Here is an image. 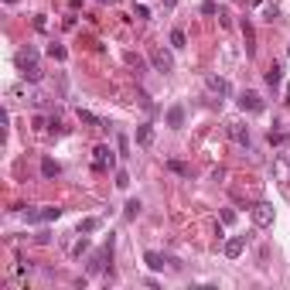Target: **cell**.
Returning a JSON list of instances; mask_svg holds the SVG:
<instances>
[{
	"mask_svg": "<svg viewBox=\"0 0 290 290\" xmlns=\"http://www.w3.org/2000/svg\"><path fill=\"white\" fill-rule=\"evenodd\" d=\"M134 14H136V18H140V20H144V18H150V10H147L144 4H136V7H134Z\"/></svg>",
	"mask_w": 290,
	"mask_h": 290,
	"instance_id": "24",
	"label": "cell"
},
{
	"mask_svg": "<svg viewBox=\"0 0 290 290\" xmlns=\"http://www.w3.org/2000/svg\"><path fill=\"white\" fill-rule=\"evenodd\" d=\"M136 215H140V202H126V208H123V218H126V222H130V218H136Z\"/></svg>",
	"mask_w": 290,
	"mask_h": 290,
	"instance_id": "17",
	"label": "cell"
},
{
	"mask_svg": "<svg viewBox=\"0 0 290 290\" xmlns=\"http://www.w3.org/2000/svg\"><path fill=\"white\" fill-rule=\"evenodd\" d=\"M280 78H284V68L273 62L270 68H266V86H273V89H276V86H280Z\"/></svg>",
	"mask_w": 290,
	"mask_h": 290,
	"instance_id": "12",
	"label": "cell"
},
{
	"mask_svg": "<svg viewBox=\"0 0 290 290\" xmlns=\"http://www.w3.org/2000/svg\"><path fill=\"white\" fill-rule=\"evenodd\" d=\"M4 4H18V0H4Z\"/></svg>",
	"mask_w": 290,
	"mask_h": 290,
	"instance_id": "28",
	"label": "cell"
},
{
	"mask_svg": "<svg viewBox=\"0 0 290 290\" xmlns=\"http://www.w3.org/2000/svg\"><path fill=\"white\" fill-rule=\"evenodd\" d=\"M171 48H184V31H181V28L171 31Z\"/></svg>",
	"mask_w": 290,
	"mask_h": 290,
	"instance_id": "18",
	"label": "cell"
},
{
	"mask_svg": "<svg viewBox=\"0 0 290 290\" xmlns=\"http://www.w3.org/2000/svg\"><path fill=\"white\" fill-rule=\"evenodd\" d=\"M287 55H290V48H287Z\"/></svg>",
	"mask_w": 290,
	"mask_h": 290,
	"instance_id": "30",
	"label": "cell"
},
{
	"mask_svg": "<svg viewBox=\"0 0 290 290\" xmlns=\"http://www.w3.org/2000/svg\"><path fill=\"white\" fill-rule=\"evenodd\" d=\"M160 4H164V7H174V4H178V0H160Z\"/></svg>",
	"mask_w": 290,
	"mask_h": 290,
	"instance_id": "26",
	"label": "cell"
},
{
	"mask_svg": "<svg viewBox=\"0 0 290 290\" xmlns=\"http://www.w3.org/2000/svg\"><path fill=\"white\" fill-rule=\"evenodd\" d=\"M242 250H246V239H242V236H232L229 242H226V256H229V260H239Z\"/></svg>",
	"mask_w": 290,
	"mask_h": 290,
	"instance_id": "9",
	"label": "cell"
},
{
	"mask_svg": "<svg viewBox=\"0 0 290 290\" xmlns=\"http://www.w3.org/2000/svg\"><path fill=\"white\" fill-rule=\"evenodd\" d=\"M181 123H184V110L181 106H171L168 110V126H181Z\"/></svg>",
	"mask_w": 290,
	"mask_h": 290,
	"instance_id": "13",
	"label": "cell"
},
{
	"mask_svg": "<svg viewBox=\"0 0 290 290\" xmlns=\"http://www.w3.org/2000/svg\"><path fill=\"white\" fill-rule=\"evenodd\" d=\"M239 110H242V113H260V110H263L260 92H242V96H239Z\"/></svg>",
	"mask_w": 290,
	"mask_h": 290,
	"instance_id": "5",
	"label": "cell"
},
{
	"mask_svg": "<svg viewBox=\"0 0 290 290\" xmlns=\"http://www.w3.org/2000/svg\"><path fill=\"white\" fill-rule=\"evenodd\" d=\"M150 62H154L157 72H171V68H174V58L168 55L164 48H154V52H150Z\"/></svg>",
	"mask_w": 290,
	"mask_h": 290,
	"instance_id": "6",
	"label": "cell"
},
{
	"mask_svg": "<svg viewBox=\"0 0 290 290\" xmlns=\"http://www.w3.org/2000/svg\"><path fill=\"white\" fill-rule=\"evenodd\" d=\"M116 188H130V174L126 171H116Z\"/></svg>",
	"mask_w": 290,
	"mask_h": 290,
	"instance_id": "22",
	"label": "cell"
},
{
	"mask_svg": "<svg viewBox=\"0 0 290 290\" xmlns=\"http://www.w3.org/2000/svg\"><path fill=\"white\" fill-rule=\"evenodd\" d=\"M252 226H260V229L273 226V205L270 202H260V205L252 208Z\"/></svg>",
	"mask_w": 290,
	"mask_h": 290,
	"instance_id": "4",
	"label": "cell"
},
{
	"mask_svg": "<svg viewBox=\"0 0 290 290\" xmlns=\"http://www.w3.org/2000/svg\"><path fill=\"white\" fill-rule=\"evenodd\" d=\"M144 263H147V266H150V270H164V263H168V260H164V256H160V252H144Z\"/></svg>",
	"mask_w": 290,
	"mask_h": 290,
	"instance_id": "11",
	"label": "cell"
},
{
	"mask_svg": "<svg viewBox=\"0 0 290 290\" xmlns=\"http://www.w3.org/2000/svg\"><path fill=\"white\" fill-rule=\"evenodd\" d=\"M99 229V218H82V226H78V232H96Z\"/></svg>",
	"mask_w": 290,
	"mask_h": 290,
	"instance_id": "20",
	"label": "cell"
},
{
	"mask_svg": "<svg viewBox=\"0 0 290 290\" xmlns=\"http://www.w3.org/2000/svg\"><path fill=\"white\" fill-rule=\"evenodd\" d=\"M136 144H140V147H150V144H154V126H150V123H140V126H136Z\"/></svg>",
	"mask_w": 290,
	"mask_h": 290,
	"instance_id": "10",
	"label": "cell"
},
{
	"mask_svg": "<svg viewBox=\"0 0 290 290\" xmlns=\"http://www.w3.org/2000/svg\"><path fill=\"white\" fill-rule=\"evenodd\" d=\"M116 164V154H113V147H110V144H99L96 150H92V171H110V168H113Z\"/></svg>",
	"mask_w": 290,
	"mask_h": 290,
	"instance_id": "2",
	"label": "cell"
},
{
	"mask_svg": "<svg viewBox=\"0 0 290 290\" xmlns=\"http://www.w3.org/2000/svg\"><path fill=\"white\" fill-rule=\"evenodd\" d=\"M222 222H229V226H232V222H236V212H232V208H226V212H222Z\"/></svg>",
	"mask_w": 290,
	"mask_h": 290,
	"instance_id": "25",
	"label": "cell"
},
{
	"mask_svg": "<svg viewBox=\"0 0 290 290\" xmlns=\"http://www.w3.org/2000/svg\"><path fill=\"white\" fill-rule=\"evenodd\" d=\"M58 215H62V208L48 205V208H41V212H28V222H55Z\"/></svg>",
	"mask_w": 290,
	"mask_h": 290,
	"instance_id": "7",
	"label": "cell"
},
{
	"mask_svg": "<svg viewBox=\"0 0 290 290\" xmlns=\"http://www.w3.org/2000/svg\"><path fill=\"white\" fill-rule=\"evenodd\" d=\"M48 55L55 58V62H65V58H68V52H65L62 44H52V48H48Z\"/></svg>",
	"mask_w": 290,
	"mask_h": 290,
	"instance_id": "19",
	"label": "cell"
},
{
	"mask_svg": "<svg viewBox=\"0 0 290 290\" xmlns=\"http://www.w3.org/2000/svg\"><path fill=\"white\" fill-rule=\"evenodd\" d=\"M205 86H208V92H215V96H229V92H232L229 82L218 78V76H208V78H205Z\"/></svg>",
	"mask_w": 290,
	"mask_h": 290,
	"instance_id": "8",
	"label": "cell"
},
{
	"mask_svg": "<svg viewBox=\"0 0 290 290\" xmlns=\"http://www.w3.org/2000/svg\"><path fill=\"white\" fill-rule=\"evenodd\" d=\"M126 62H130V65H134L136 72H140V68H144V58H140V55H126Z\"/></svg>",
	"mask_w": 290,
	"mask_h": 290,
	"instance_id": "23",
	"label": "cell"
},
{
	"mask_svg": "<svg viewBox=\"0 0 290 290\" xmlns=\"http://www.w3.org/2000/svg\"><path fill=\"white\" fill-rule=\"evenodd\" d=\"M78 120H82L86 126H102V120H99L96 113H89V110H82V106H78Z\"/></svg>",
	"mask_w": 290,
	"mask_h": 290,
	"instance_id": "14",
	"label": "cell"
},
{
	"mask_svg": "<svg viewBox=\"0 0 290 290\" xmlns=\"http://www.w3.org/2000/svg\"><path fill=\"white\" fill-rule=\"evenodd\" d=\"M226 130H229V136L239 144V147H250V126H246L242 120H229V123H226Z\"/></svg>",
	"mask_w": 290,
	"mask_h": 290,
	"instance_id": "3",
	"label": "cell"
},
{
	"mask_svg": "<svg viewBox=\"0 0 290 290\" xmlns=\"http://www.w3.org/2000/svg\"><path fill=\"white\" fill-rule=\"evenodd\" d=\"M89 250V239H86V236H82V239H78L76 246H72V256H82V252Z\"/></svg>",
	"mask_w": 290,
	"mask_h": 290,
	"instance_id": "21",
	"label": "cell"
},
{
	"mask_svg": "<svg viewBox=\"0 0 290 290\" xmlns=\"http://www.w3.org/2000/svg\"><path fill=\"white\" fill-rule=\"evenodd\" d=\"M102 4H110V0H102Z\"/></svg>",
	"mask_w": 290,
	"mask_h": 290,
	"instance_id": "29",
	"label": "cell"
},
{
	"mask_svg": "<svg viewBox=\"0 0 290 290\" xmlns=\"http://www.w3.org/2000/svg\"><path fill=\"white\" fill-rule=\"evenodd\" d=\"M41 174H44V178H55V174H58V164L52 160V157H44V160H41Z\"/></svg>",
	"mask_w": 290,
	"mask_h": 290,
	"instance_id": "16",
	"label": "cell"
},
{
	"mask_svg": "<svg viewBox=\"0 0 290 290\" xmlns=\"http://www.w3.org/2000/svg\"><path fill=\"white\" fill-rule=\"evenodd\" d=\"M168 171L181 174V178H192V168H188V164H184V160H168Z\"/></svg>",
	"mask_w": 290,
	"mask_h": 290,
	"instance_id": "15",
	"label": "cell"
},
{
	"mask_svg": "<svg viewBox=\"0 0 290 290\" xmlns=\"http://www.w3.org/2000/svg\"><path fill=\"white\" fill-rule=\"evenodd\" d=\"M287 102H290V86H287Z\"/></svg>",
	"mask_w": 290,
	"mask_h": 290,
	"instance_id": "27",
	"label": "cell"
},
{
	"mask_svg": "<svg viewBox=\"0 0 290 290\" xmlns=\"http://www.w3.org/2000/svg\"><path fill=\"white\" fill-rule=\"evenodd\" d=\"M18 68L20 76L28 78V82H41V65H38V55H34V48H28V52H18Z\"/></svg>",
	"mask_w": 290,
	"mask_h": 290,
	"instance_id": "1",
	"label": "cell"
}]
</instances>
